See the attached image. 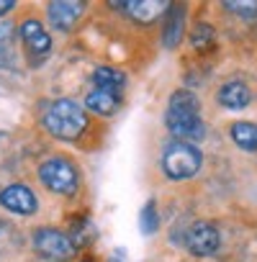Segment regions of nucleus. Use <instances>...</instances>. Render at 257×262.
<instances>
[{
  "instance_id": "1a4fd4ad",
  "label": "nucleus",
  "mask_w": 257,
  "mask_h": 262,
  "mask_svg": "<svg viewBox=\"0 0 257 262\" xmlns=\"http://www.w3.org/2000/svg\"><path fill=\"white\" fill-rule=\"evenodd\" d=\"M123 11L137 24H155L160 16L170 11V3H162V0H132V3H123Z\"/></svg>"
},
{
  "instance_id": "0eeeda50",
  "label": "nucleus",
  "mask_w": 257,
  "mask_h": 262,
  "mask_svg": "<svg viewBox=\"0 0 257 262\" xmlns=\"http://www.w3.org/2000/svg\"><path fill=\"white\" fill-rule=\"evenodd\" d=\"M82 11H85V3H77V0H54V3L47 6L49 24L59 31H70L80 21Z\"/></svg>"
},
{
  "instance_id": "20e7f679",
  "label": "nucleus",
  "mask_w": 257,
  "mask_h": 262,
  "mask_svg": "<svg viewBox=\"0 0 257 262\" xmlns=\"http://www.w3.org/2000/svg\"><path fill=\"white\" fill-rule=\"evenodd\" d=\"M31 242H34L36 254L41 259H47V262H65L75 252V244H72V239L67 234H62L57 229H47V226L44 229H36L34 236H31Z\"/></svg>"
},
{
  "instance_id": "f03ea898",
  "label": "nucleus",
  "mask_w": 257,
  "mask_h": 262,
  "mask_svg": "<svg viewBox=\"0 0 257 262\" xmlns=\"http://www.w3.org/2000/svg\"><path fill=\"white\" fill-rule=\"evenodd\" d=\"M44 126L49 128V134H54L57 139L62 142H72L77 139L85 126H88V118L82 113V108L70 100V98H59L54 100L47 111H44Z\"/></svg>"
},
{
  "instance_id": "dca6fc26",
  "label": "nucleus",
  "mask_w": 257,
  "mask_h": 262,
  "mask_svg": "<svg viewBox=\"0 0 257 262\" xmlns=\"http://www.w3.org/2000/svg\"><path fill=\"white\" fill-rule=\"evenodd\" d=\"M190 41H193L196 49H206V47H211V44H213V29H211L208 24H198V26L190 31Z\"/></svg>"
},
{
  "instance_id": "2eb2a0df",
  "label": "nucleus",
  "mask_w": 257,
  "mask_h": 262,
  "mask_svg": "<svg viewBox=\"0 0 257 262\" xmlns=\"http://www.w3.org/2000/svg\"><path fill=\"white\" fill-rule=\"evenodd\" d=\"M231 139H234V144H237L239 149L254 152V149H257V126H254V123H244V121L234 123V126H231Z\"/></svg>"
},
{
  "instance_id": "f8f14e48",
  "label": "nucleus",
  "mask_w": 257,
  "mask_h": 262,
  "mask_svg": "<svg viewBox=\"0 0 257 262\" xmlns=\"http://www.w3.org/2000/svg\"><path fill=\"white\" fill-rule=\"evenodd\" d=\"M252 100V93L244 82L234 80V82H226L221 90H219V103L224 108H231V111H239V108H247Z\"/></svg>"
},
{
  "instance_id": "aec40b11",
  "label": "nucleus",
  "mask_w": 257,
  "mask_h": 262,
  "mask_svg": "<svg viewBox=\"0 0 257 262\" xmlns=\"http://www.w3.org/2000/svg\"><path fill=\"white\" fill-rule=\"evenodd\" d=\"M111 262H118V259H111Z\"/></svg>"
},
{
  "instance_id": "ddd939ff",
  "label": "nucleus",
  "mask_w": 257,
  "mask_h": 262,
  "mask_svg": "<svg viewBox=\"0 0 257 262\" xmlns=\"http://www.w3.org/2000/svg\"><path fill=\"white\" fill-rule=\"evenodd\" d=\"M118 103H121V93H111V90H100V88L90 90L85 98V105L100 116H111L118 108Z\"/></svg>"
},
{
  "instance_id": "6ab92c4d",
  "label": "nucleus",
  "mask_w": 257,
  "mask_h": 262,
  "mask_svg": "<svg viewBox=\"0 0 257 262\" xmlns=\"http://www.w3.org/2000/svg\"><path fill=\"white\" fill-rule=\"evenodd\" d=\"M13 6H16L13 0H0V16H3V13H8V11H11Z\"/></svg>"
},
{
  "instance_id": "39448f33",
  "label": "nucleus",
  "mask_w": 257,
  "mask_h": 262,
  "mask_svg": "<svg viewBox=\"0 0 257 262\" xmlns=\"http://www.w3.org/2000/svg\"><path fill=\"white\" fill-rule=\"evenodd\" d=\"M39 178L41 183L52 190V193H59V195H72L77 190V170L62 160V157H54V160H47L41 167H39Z\"/></svg>"
},
{
  "instance_id": "7ed1b4c3",
  "label": "nucleus",
  "mask_w": 257,
  "mask_h": 262,
  "mask_svg": "<svg viewBox=\"0 0 257 262\" xmlns=\"http://www.w3.org/2000/svg\"><path fill=\"white\" fill-rule=\"evenodd\" d=\"M201 160L203 157L193 144L173 139L162 152V170L170 180H188L201 170Z\"/></svg>"
},
{
  "instance_id": "423d86ee",
  "label": "nucleus",
  "mask_w": 257,
  "mask_h": 262,
  "mask_svg": "<svg viewBox=\"0 0 257 262\" xmlns=\"http://www.w3.org/2000/svg\"><path fill=\"white\" fill-rule=\"evenodd\" d=\"M221 244V236H219V229L208 221H196L188 234H185V247L198 254V257H206V254H213Z\"/></svg>"
},
{
  "instance_id": "6e6552de",
  "label": "nucleus",
  "mask_w": 257,
  "mask_h": 262,
  "mask_svg": "<svg viewBox=\"0 0 257 262\" xmlns=\"http://www.w3.org/2000/svg\"><path fill=\"white\" fill-rule=\"evenodd\" d=\"M0 206L13 211V213H21V216H29L36 211V195L31 193V188L26 185H8L3 193H0Z\"/></svg>"
},
{
  "instance_id": "4468645a",
  "label": "nucleus",
  "mask_w": 257,
  "mask_h": 262,
  "mask_svg": "<svg viewBox=\"0 0 257 262\" xmlns=\"http://www.w3.org/2000/svg\"><path fill=\"white\" fill-rule=\"evenodd\" d=\"M93 82L100 90H111V93H121V88L126 85V75L113 70V67H98L93 72Z\"/></svg>"
},
{
  "instance_id": "9d476101",
  "label": "nucleus",
  "mask_w": 257,
  "mask_h": 262,
  "mask_svg": "<svg viewBox=\"0 0 257 262\" xmlns=\"http://www.w3.org/2000/svg\"><path fill=\"white\" fill-rule=\"evenodd\" d=\"M185 34V6L170 3V11L165 13V29H162V44L167 49H175L178 41Z\"/></svg>"
},
{
  "instance_id": "a211bd4d",
  "label": "nucleus",
  "mask_w": 257,
  "mask_h": 262,
  "mask_svg": "<svg viewBox=\"0 0 257 262\" xmlns=\"http://www.w3.org/2000/svg\"><path fill=\"white\" fill-rule=\"evenodd\" d=\"M226 11L231 13H239L242 18H254L257 16V3H237V0H229V3H224Z\"/></svg>"
},
{
  "instance_id": "f3484780",
  "label": "nucleus",
  "mask_w": 257,
  "mask_h": 262,
  "mask_svg": "<svg viewBox=\"0 0 257 262\" xmlns=\"http://www.w3.org/2000/svg\"><path fill=\"white\" fill-rule=\"evenodd\" d=\"M160 226V219H157V208H155V201H149L142 211V231L144 234H155Z\"/></svg>"
},
{
  "instance_id": "f257e3e1",
  "label": "nucleus",
  "mask_w": 257,
  "mask_h": 262,
  "mask_svg": "<svg viewBox=\"0 0 257 262\" xmlns=\"http://www.w3.org/2000/svg\"><path fill=\"white\" fill-rule=\"evenodd\" d=\"M165 123L170 128V134L178 142H201L206 137V123L201 118V108L193 93L188 90H178L173 93L170 103H167V113H165Z\"/></svg>"
},
{
  "instance_id": "9b49d317",
  "label": "nucleus",
  "mask_w": 257,
  "mask_h": 262,
  "mask_svg": "<svg viewBox=\"0 0 257 262\" xmlns=\"http://www.w3.org/2000/svg\"><path fill=\"white\" fill-rule=\"evenodd\" d=\"M21 39H24L29 54H34V57H44V54L52 49V39H49V34L41 29L39 21H26V24L21 26Z\"/></svg>"
}]
</instances>
